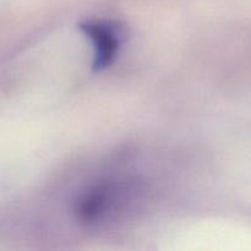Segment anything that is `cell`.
Here are the masks:
<instances>
[{
	"label": "cell",
	"mask_w": 251,
	"mask_h": 251,
	"mask_svg": "<svg viewBox=\"0 0 251 251\" xmlns=\"http://www.w3.org/2000/svg\"><path fill=\"white\" fill-rule=\"evenodd\" d=\"M83 33L91 39L95 50L93 69L103 70L114 61L120 46L119 32L105 21H87L80 25Z\"/></svg>",
	"instance_id": "obj_2"
},
{
	"label": "cell",
	"mask_w": 251,
	"mask_h": 251,
	"mask_svg": "<svg viewBox=\"0 0 251 251\" xmlns=\"http://www.w3.org/2000/svg\"><path fill=\"white\" fill-rule=\"evenodd\" d=\"M131 189L130 184L110 180L91 186L76 202V217L87 226L105 223L129 202Z\"/></svg>",
	"instance_id": "obj_1"
}]
</instances>
